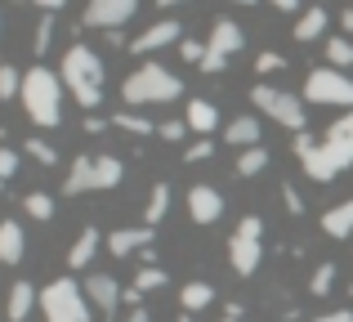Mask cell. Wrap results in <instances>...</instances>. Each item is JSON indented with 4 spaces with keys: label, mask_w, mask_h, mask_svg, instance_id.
Returning a JSON list of instances; mask_svg holds the SVG:
<instances>
[{
    "label": "cell",
    "mask_w": 353,
    "mask_h": 322,
    "mask_svg": "<svg viewBox=\"0 0 353 322\" xmlns=\"http://www.w3.org/2000/svg\"><path fill=\"white\" fill-rule=\"evenodd\" d=\"M210 152H215V143H210V139H201V143H192V148L183 152V161H206Z\"/></svg>",
    "instance_id": "cell-39"
},
{
    "label": "cell",
    "mask_w": 353,
    "mask_h": 322,
    "mask_svg": "<svg viewBox=\"0 0 353 322\" xmlns=\"http://www.w3.org/2000/svg\"><path fill=\"white\" fill-rule=\"evenodd\" d=\"M23 210L45 224V219H54V197H50V192H27V197H23Z\"/></svg>",
    "instance_id": "cell-28"
},
{
    "label": "cell",
    "mask_w": 353,
    "mask_h": 322,
    "mask_svg": "<svg viewBox=\"0 0 353 322\" xmlns=\"http://www.w3.org/2000/svg\"><path fill=\"white\" fill-rule=\"evenodd\" d=\"M282 201H286V210H295V215H300L304 210V201H300V192L291 188V183H282Z\"/></svg>",
    "instance_id": "cell-41"
},
{
    "label": "cell",
    "mask_w": 353,
    "mask_h": 322,
    "mask_svg": "<svg viewBox=\"0 0 353 322\" xmlns=\"http://www.w3.org/2000/svg\"><path fill=\"white\" fill-rule=\"evenodd\" d=\"M340 23H345V32H353V9H345V18H340Z\"/></svg>",
    "instance_id": "cell-46"
},
{
    "label": "cell",
    "mask_w": 353,
    "mask_h": 322,
    "mask_svg": "<svg viewBox=\"0 0 353 322\" xmlns=\"http://www.w3.org/2000/svg\"><path fill=\"white\" fill-rule=\"evenodd\" d=\"M264 165H268V152L259 148V143H255V148H241V152H237V174H241V179H255V174H264Z\"/></svg>",
    "instance_id": "cell-27"
},
{
    "label": "cell",
    "mask_w": 353,
    "mask_h": 322,
    "mask_svg": "<svg viewBox=\"0 0 353 322\" xmlns=\"http://www.w3.org/2000/svg\"><path fill=\"white\" fill-rule=\"evenodd\" d=\"M241 45H246L241 27L228 23V18H219V23L210 27V36H206V59H201V72H224L228 59H233Z\"/></svg>",
    "instance_id": "cell-8"
},
{
    "label": "cell",
    "mask_w": 353,
    "mask_h": 322,
    "mask_svg": "<svg viewBox=\"0 0 353 322\" xmlns=\"http://www.w3.org/2000/svg\"><path fill=\"white\" fill-rule=\"evenodd\" d=\"M27 157H36L41 165H54V161H59V152H54L45 139H27Z\"/></svg>",
    "instance_id": "cell-35"
},
{
    "label": "cell",
    "mask_w": 353,
    "mask_h": 322,
    "mask_svg": "<svg viewBox=\"0 0 353 322\" xmlns=\"http://www.w3.org/2000/svg\"><path fill=\"white\" fill-rule=\"evenodd\" d=\"M112 125H117V130H130V134H152L157 130V125L148 121V117H139V112H117Z\"/></svg>",
    "instance_id": "cell-30"
},
{
    "label": "cell",
    "mask_w": 353,
    "mask_h": 322,
    "mask_svg": "<svg viewBox=\"0 0 353 322\" xmlns=\"http://www.w3.org/2000/svg\"><path fill=\"white\" fill-rule=\"evenodd\" d=\"M210 300H215V287H210V282H188V287L179 291L183 314H197V309H206Z\"/></svg>",
    "instance_id": "cell-24"
},
{
    "label": "cell",
    "mask_w": 353,
    "mask_h": 322,
    "mask_svg": "<svg viewBox=\"0 0 353 322\" xmlns=\"http://www.w3.org/2000/svg\"><path fill=\"white\" fill-rule=\"evenodd\" d=\"M331 282H336V264H318V269H313V278H309V291H313V296H327Z\"/></svg>",
    "instance_id": "cell-33"
},
{
    "label": "cell",
    "mask_w": 353,
    "mask_h": 322,
    "mask_svg": "<svg viewBox=\"0 0 353 322\" xmlns=\"http://www.w3.org/2000/svg\"><path fill=\"white\" fill-rule=\"evenodd\" d=\"M318 148H322V157L331 161V170H336V174L349 170V165H353V112H345L336 125H331L327 139H322Z\"/></svg>",
    "instance_id": "cell-9"
},
{
    "label": "cell",
    "mask_w": 353,
    "mask_h": 322,
    "mask_svg": "<svg viewBox=\"0 0 353 322\" xmlns=\"http://www.w3.org/2000/svg\"><path fill=\"white\" fill-rule=\"evenodd\" d=\"M228 5H255V0H228Z\"/></svg>",
    "instance_id": "cell-48"
},
{
    "label": "cell",
    "mask_w": 353,
    "mask_h": 322,
    "mask_svg": "<svg viewBox=\"0 0 353 322\" xmlns=\"http://www.w3.org/2000/svg\"><path fill=\"white\" fill-rule=\"evenodd\" d=\"M322 32H327V9H322V5L304 9V14L295 18V41H304V45H309V41H318Z\"/></svg>",
    "instance_id": "cell-22"
},
{
    "label": "cell",
    "mask_w": 353,
    "mask_h": 322,
    "mask_svg": "<svg viewBox=\"0 0 353 322\" xmlns=\"http://www.w3.org/2000/svg\"><path fill=\"white\" fill-rule=\"evenodd\" d=\"M224 143H237V152L255 148V143H259V121H255V117H237V121H228L224 125Z\"/></svg>",
    "instance_id": "cell-21"
},
{
    "label": "cell",
    "mask_w": 353,
    "mask_h": 322,
    "mask_svg": "<svg viewBox=\"0 0 353 322\" xmlns=\"http://www.w3.org/2000/svg\"><path fill=\"white\" fill-rule=\"evenodd\" d=\"M121 174H125V165H121L117 157H94V192L99 188H117Z\"/></svg>",
    "instance_id": "cell-26"
},
{
    "label": "cell",
    "mask_w": 353,
    "mask_h": 322,
    "mask_svg": "<svg viewBox=\"0 0 353 322\" xmlns=\"http://www.w3.org/2000/svg\"><path fill=\"white\" fill-rule=\"evenodd\" d=\"M179 36H183V27L174 23V18H161V23H152L143 36H134L130 50H134V54H152V50H165L170 41H179Z\"/></svg>",
    "instance_id": "cell-13"
},
{
    "label": "cell",
    "mask_w": 353,
    "mask_h": 322,
    "mask_svg": "<svg viewBox=\"0 0 353 322\" xmlns=\"http://www.w3.org/2000/svg\"><path fill=\"white\" fill-rule=\"evenodd\" d=\"M18 99H23L27 117H32L36 125H45V130H54V125L63 121V81H59V72L41 68V63H36V68H27Z\"/></svg>",
    "instance_id": "cell-2"
},
{
    "label": "cell",
    "mask_w": 353,
    "mask_h": 322,
    "mask_svg": "<svg viewBox=\"0 0 353 322\" xmlns=\"http://www.w3.org/2000/svg\"><path fill=\"white\" fill-rule=\"evenodd\" d=\"M99 242H103V237H99V228H94V224H90V228H81V237L72 242V251H68V269H85V264L94 260Z\"/></svg>",
    "instance_id": "cell-19"
},
{
    "label": "cell",
    "mask_w": 353,
    "mask_h": 322,
    "mask_svg": "<svg viewBox=\"0 0 353 322\" xmlns=\"http://www.w3.org/2000/svg\"><path fill=\"white\" fill-rule=\"evenodd\" d=\"M85 300L99 309V314H117V305H121L117 278H112V273H94V278L85 282Z\"/></svg>",
    "instance_id": "cell-15"
},
{
    "label": "cell",
    "mask_w": 353,
    "mask_h": 322,
    "mask_svg": "<svg viewBox=\"0 0 353 322\" xmlns=\"http://www.w3.org/2000/svg\"><path fill=\"white\" fill-rule=\"evenodd\" d=\"M268 5H277L282 14H291V9H300V0H268Z\"/></svg>",
    "instance_id": "cell-44"
},
{
    "label": "cell",
    "mask_w": 353,
    "mask_h": 322,
    "mask_svg": "<svg viewBox=\"0 0 353 322\" xmlns=\"http://www.w3.org/2000/svg\"><path fill=\"white\" fill-rule=\"evenodd\" d=\"M63 90H72L81 108H99L103 103V59H99L90 45H72L63 54V68H59Z\"/></svg>",
    "instance_id": "cell-1"
},
{
    "label": "cell",
    "mask_w": 353,
    "mask_h": 322,
    "mask_svg": "<svg viewBox=\"0 0 353 322\" xmlns=\"http://www.w3.org/2000/svg\"><path fill=\"white\" fill-rule=\"evenodd\" d=\"M304 99L322 108H349L353 112V81L336 68H313L304 77Z\"/></svg>",
    "instance_id": "cell-6"
},
{
    "label": "cell",
    "mask_w": 353,
    "mask_h": 322,
    "mask_svg": "<svg viewBox=\"0 0 353 322\" xmlns=\"http://www.w3.org/2000/svg\"><path fill=\"white\" fill-rule=\"evenodd\" d=\"M183 130H188V125H183V121H165V125H157V134H161V139H183Z\"/></svg>",
    "instance_id": "cell-40"
},
{
    "label": "cell",
    "mask_w": 353,
    "mask_h": 322,
    "mask_svg": "<svg viewBox=\"0 0 353 322\" xmlns=\"http://www.w3.org/2000/svg\"><path fill=\"white\" fill-rule=\"evenodd\" d=\"M157 287H165V273L157 269V264H148V269L134 273V291L139 296H143V291H157Z\"/></svg>",
    "instance_id": "cell-32"
},
{
    "label": "cell",
    "mask_w": 353,
    "mask_h": 322,
    "mask_svg": "<svg viewBox=\"0 0 353 322\" xmlns=\"http://www.w3.org/2000/svg\"><path fill=\"white\" fill-rule=\"evenodd\" d=\"M259 237H264V224H259V215H246V219L233 228V237H228V260H233V269L241 273V278L259 269V255H264Z\"/></svg>",
    "instance_id": "cell-7"
},
{
    "label": "cell",
    "mask_w": 353,
    "mask_h": 322,
    "mask_svg": "<svg viewBox=\"0 0 353 322\" xmlns=\"http://www.w3.org/2000/svg\"><path fill=\"white\" fill-rule=\"evenodd\" d=\"M228 322H233V318H228Z\"/></svg>",
    "instance_id": "cell-51"
},
{
    "label": "cell",
    "mask_w": 353,
    "mask_h": 322,
    "mask_svg": "<svg viewBox=\"0 0 353 322\" xmlns=\"http://www.w3.org/2000/svg\"><path fill=\"white\" fill-rule=\"evenodd\" d=\"M54 45V14H41V23H36V41H32V50L36 54H45Z\"/></svg>",
    "instance_id": "cell-34"
},
{
    "label": "cell",
    "mask_w": 353,
    "mask_h": 322,
    "mask_svg": "<svg viewBox=\"0 0 353 322\" xmlns=\"http://www.w3.org/2000/svg\"><path fill=\"white\" fill-rule=\"evenodd\" d=\"M18 90H23V72L14 63H0V99H14Z\"/></svg>",
    "instance_id": "cell-31"
},
{
    "label": "cell",
    "mask_w": 353,
    "mask_h": 322,
    "mask_svg": "<svg viewBox=\"0 0 353 322\" xmlns=\"http://www.w3.org/2000/svg\"><path fill=\"white\" fill-rule=\"evenodd\" d=\"M139 0H90L85 5V27H103V32H121L134 18Z\"/></svg>",
    "instance_id": "cell-10"
},
{
    "label": "cell",
    "mask_w": 353,
    "mask_h": 322,
    "mask_svg": "<svg viewBox=\"0 0 353 322\" xmlns=\"http://www.w3.org/2000/svg\"><path fill=\"white\" fill-rule=\"evenodd\" d=\"M183 125H188V130H197V134H210V130L219 125V108L206 103V99H192V103H188V117H183Z\"/></svg>",
    "instance_id": "cell-20"
},
{
    "label": "cell",
    "mask_w": 353,
    "mask_h": 322,
    "mask_svg": "<svg viewBox=\"0 0 353 322\" xmlns=\"http://www.w3.org/2000/svg\"><path fill=\"white\" fill-rule=\"evenodd\" d=\"M32 5H36V9H41V14H59V9H63V5H68V0H32Z\"/></svg>",
    "instance_id": "cell-43"
},
{
    "label": "cell",
    "mask_w": 353,
    "mask_h": 322,
    "mask_svg": "<svg viewBox=\"0 0 353 322\" xmlns=\"http://www.w3.org/2000/svg\"><path fill=\"white\" fill-rule=\"evenodd\" d=\"M295 157L304 161V174H309V179H318V183H331V179H336L331 161L322 157V148L309 139V134H300V139H295Z\"/></svg>",
    "instance_id": "cell-14"
},
{
    "label": "cell",
    "mask_w": 353,
    "mask_h": 322,
    "mask_svg": "<svg viewBox=\"0 0 353 322\" xmlns=\"http://www.w3.org/2000/svg\"><path fill=\"white\" fill-rule=\"evenodd\" d=\"M27 251V237L18 219H0V264H18Z\"/></svg>",
    "instance_id": "cell-17"
},
{
    "label": "cell",
    "mask_w": 353,
    "mask_h": 322,
    "mask_svg": "<svg viewBox=\"0 0 353 322\" xmlns=\"http://www.w3.org/2000/svg\"><path fill=\"white\" fill-rule=\"evenodd\" d=\"M179 54L188 63H201V59H206V45H201V41H179Z\"/></svg>",
    "instance_id": "cell-38"
},
{
    "label": "cell",
    "mask_w": 353,
    "mask_h": 322,
    "mask_svg": "<svg viewBox=\"0 0 353 322\" xmlns=\"http://www.w3.org/2000/svg\"><path fill=\"white\" fill-rule=\"evenodd\" d=\"M183 94V81L174 77L170 68H161V63H143V68H134L125 77V85H121V99H125L130 108H148V103H170V99Z\"/></svg>",
    "instance_id": "cell-3"
},
{
    "label": "cell",
    "mask_w": 353,
    "mask_h": 322,
    "mask_svg": "<svg viewBox=\"0 0 353 322\" xmlns=\"http://www.w3.org/2000/svg\"><path fill=\"white\" fill-rule=\"evenodd\" d=\"M0 188H5V179H0Z\"/></svg>",
    "instance_id": "cell-49"
},
{
    "label": "cell",
    "mask_w": 353,
    "mask_h": 322,
    "mask_svg": "<svg viewBox=\"0 0 353 322\" xmlns=\"http://www.w3.org/2000/svg\"><path fill=\"white\" fill-rule=\"evenodd\" d=\"M255 68H259V72H282L286 59H282V54H273V50H264V54L255 59Z\"/></svg>",
    "instance_id": "cell-36"
},
{
    "label": "cell",
    "mask_w": 353,
    "mask_h": 322,
    "mask_svg": "<svg viewBox=\"0 0 353 322\" xmlns=\"http://www.w3.org/2000/svg\"><path fill=\"white\" fill-rule=\"evenodd\" d=\"M322 228H327L331 237H349L353 233V197L349 201H336V206L322 215Z\"/></svg>",
    "instance_id": "cell-23"
},
{
    "label": "cell",
    "mask_w": 353,
    "mask_h": 322,
    "mask_svg": "<svg viewBox=\"0 0 353 322\" xmlns=\"http://www.w3.org/2000/svg\"><path fill=\"white\" fill-rule=\"evenodd\" d=\"M14 170H18V152L0 148V179H14Z\"/></svg>",
    "instance_id": "cell-37"
},
{
    "label": "cell",
    "mask_w": 353,
    "mask_h": 322,
    "mask_svg": "<svg viewBox=\"0 0 353 322\" xmlns=\"http://www.w3.org/2000/svg\"><path fill=\"white\" fill-rule=\"evenodd\" d=\"M81 192H94V157H77V161L68 165L63 197H81Z\"/></svg>",
    "instance_id": "cell-16"
},
{
    "label": "cell",
    "mask_w": 353,
    "mask_h": 322,
    "mask_svg": "<svg viewBox=\"0 0 353 322\" xmlns=\"http://www.w3.org/2000/svg\"><path fill=\"white\" fill-rule=\"evenodd\" d=\"M327 59H331V68H353V45L345 41V36H331L327 41Z\"/></svg>",
    "instance_id": "cell-29"
},
{
    "label": "cell",
    "mask_w": 353,
    "mask_h": 322,
    "mask_svg": "<svg viewBox=\"0 0 353 322\" xmlns=\"http://www.w3.org/2000/svg\"><path fill=\"white\" fill-rule=\"evenodd\" d=\"M36 305H41L45 322H90V300H85V291H81L72 278L45 282V291H41Z\"/></svg>",
    "instance_id": "cell-4"
},
{
    "label": "cell",
    "mask_w": 353,
    "mask_h": 322,
    "mask_svg": "<svg viewBox=\"0 0 353 322\" xmlns=\"http://www.w3.org/2000/svg\"><path fill=\"white\" fill-rule=\"evenodd\" d=\"M188 215H192V224H215L224 215V197L210 183H192L188 188Z\"/></svg>",
    "instance_id": "cell-11"
},
{
    "label": "cell",
    "mask_w": 353,
    "mask_h": 322,
    "mask_svg": "<svg viewBox=\"0 0 353 322\" xmlns=\"http://www.w3.org/2000/svg\"><path fill=\"white\" fill-rule=\"evenodd\" d=\"M165 210H170V183H157L152 197H148V206H143V224L157 228V224L165 219Z\"/></svg>",
    "instance_id": "cell-25"
},
{
    "label": "cell",
    "mask_w": 353,
    "mask_h": 322,
    "mask_svg": "<svg viewBox=\"0 0 353 322\" xmlns=\"http://www.w3.org/2000/svg\"><path fill=\"white\" fill-rule=\"evenodd\" d=\"M313 322H353V309H331V314H318Z\"/></svg>",
    "instance_id": "cell-42"
},
{
    "label": "cell",
    "mask_w": 353,
    "mask_h": 322,
    "mask_svg": "<svg viewBox=\"0 0 353 322\" xmlns=\"http://www.w3.org/2000/svg\"><path fill=\"white\" fill-rule=\"evenodd\" d=\"M250 103L259 108L264 117H273L277 125H286V130L304 134V125H309V112H304V103L295 94H286V90H273V85H255L250 90Z\"/></svg>",
    "instance_id": "cell-5"
},
{
    "label": "cell",
    "mask_w": 353,
    "mask_h": 322,
    "mask_svg": "<svg viewBox=\"0 0 353 322\" xmlns=\"http://www.w3.org/2000/svg\"><path fill=\"white\" fill-rule=\"evenodd\" d=\"M152 237H157V228H148V224H139V228H117V233H108V251H112L117 260H125V255L148 251V246H152Z\"/></svg>",
    "instance_id": "cell-12"
},
{
    "label": "cell",
    "mask_w": 353,
    "mask_h": 322,
    "mask_svg": "<svg viewBox=\"0 0 353 322\" xmlns=\"http://www.w3.org/2000/svg\"><path fill=\"white\" fill-rule=\"evenodd\" d=\"M36 287L32 282H14V287H9V305H5V314H9V322H23L27 314H32L36 309Z\"/></svg>",
    "instance_id": "cell-18"
},
{
    "label": "cell",
    "mask_w": 353,
    "mask_h": 322,
    "mask_svg": "<svg viewBox=\"0 0 353 322\" xmlns=\"http://www.w3.org/2000/svg\"><path fill=\"white\" fill-rule=\"evenodd\" d=\"M125 322H148V309H130V318Z\"/></svg>",
    "instance_id": "cell-45"
},
{
    "label": "cell",
    "mask_w": 353,
    "mask_h": 322,
    "mask_svg": "<svg viewBox=\"0 0 353 322\" xmlns=\"http://www.w3.org/2000/svg\"><path fill=\"white\" fill-rule=\"evenodd\" d=\"M349 296H353V287H349Z\"/></svg>",
    "instance_id": "cell-50"
},
{
    "label": "cell",
    "mask_w": 353,
    "mask_h": 322,
    "mask_svg": "<svg viewBox=\"0 0 353 322\" xmlns=\"http://www.w3.org/2000/svg\"><path fill=\"white\" fill-rule=\"evenodd\" d=\"M161 9H174V5H188V0H157Z\"/></svg>",
    "instance_id": "cell-47"
}]
</instances>
